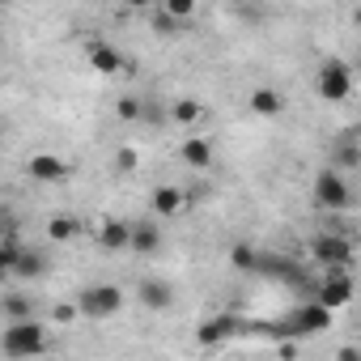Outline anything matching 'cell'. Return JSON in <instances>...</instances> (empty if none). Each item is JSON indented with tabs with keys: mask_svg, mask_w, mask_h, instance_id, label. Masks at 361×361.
<instances>
[{
	"mask_svg": "<svg viewBox=\"0 0 361 361\" xmlns=\"http://www.w3.org/2000/svg\"><path fill=\"white\" fill-rule=\"evenodd\" d=\"M51 348V340H47V327L30 314V319H13L5 331H0V353L5 357H13V361H22V357H39V353H47Z\"/></svg>",
	"mask_w": 361,
	"mask_h": 361,
	"instance_id": "cell-1",
	"label": "cell"
},
{
	"mask_svg": "<svg viewBox=\"0 0 361 361\" xmlns=\"http://www.w3.org/2000/svg\"><path fill=\"white\" fill-rule=\"evenodd\" d=\"M119 310H123V289H119V285H111V281L85 285V289L77 293V314H81V319L102 323V319H115Z\"/></svg>",
	"mask_w": 361,
	"mask_h": 361,
	"instance_id": "cell-2",
	"label": "cell"
},
{
	"mask_svg": "<svg viewBox=\"0 0 361 361\" xmlns=\"http://www.w3.org/2000/svg\"><path fill=\"white\" fill-rule=\"evenodd\" d=\"M310 196H314V204L327 209V213H344V209H353V188H348V178H344L336 166H323V170L314 174Z\"/></svg>",
	"mask_w": 361,
	"mask_h": 361,
	"instance_id": "cell-3",
	"label": "cell"
},
{
	"mask_svg": "<svg viewBox=\"0 0 361 361\" xmlns=\"http://www.w3.org/2000/svg\"><path fill=\"white\" fill-rule=\"evenodd\" d=\"M331 319H336V310H327L323 302H306V306H298L281 327L276 323H268V331H285V336H319V331H327L331 327Z\"/></svg>",
	"mask_w": 361,
	"mask_h": 361,
	"instance_id": "cell-4",
	"label": "cell"
},
{
	"mask_svg": "<svg viewBox=\"0 0 361 361\" xmlns=\"http://www.w3.org/2000/svg\"><path fill=\"white\" fill-rule=\"evenodd\" d=\"M314 94L323 102H348L353 98V68L344 60H323L314 77Z\"/></svg>",
	"mask_w": 361,
	"mask_h": 361,
	"instance_id": "cell-5",
	"label": "cell"
},
{
	"mask_svg": "<svg viewBox=\"0 0 361 361\" xmlns=\"http://www.w3.org/2000/svg\"><path fill=\"white\" fill-rule=\"evenodd\" d=\"M310 259L323 264V268H348L353 264V243L336 230H323L310 238Z\"/></svg>",
	"mask_w": 361,
	"mask_h": 361,
	"instance_id": "cell-6",
	"label": "cell"
},
{
	"mask_svg": "<svg viewBox=\"0 0 361 361\" xmlns=\"http://www.w3.org/2000/svg\"><path fill=\"white\" fill-rule=\"evenodd\" d=\"M314 302H323L327 310H344L353 302V276H348V268H327L323 285L314 289Z\"/></svg>",
	"mask_w": 361,
	"mask_h": 361,
	"instance_id": "cell-7",
	"label": "cell"
},
{
	"mask_svg": "<svg viewBox=\"0 0 361 361\" xmlns=\"http://www.w3.org/2000/svg\"><path fill=\"white\" fill-rule=\"evenodd\" d=\"M26 174L35 178V183H64L68 161L56 157V153H35V157H26Z\"/></svg>",
	"mask_w": 361,
	"mask_h": 361,
	"instance_id": "cell-8",
	"label": "cell"
},
{
	"mask_svg": "<svg viewBox=\"0 0 361 361\" xmlns=\"http://www.w3.org/2000/svg\"><path fill=\"white\" fill-rule=\"evenodd\" d=\"M85 60H90V68L102 73V77L123 73V56H119V47H111L106 39H90V43H85Z\"/></svg>",
	"mask_w": 361,
	"mask_h": 361,
	"instance_id": "cell-9",
	"label": "cell"
},
{
	"mask_svg": "<svg viewBox=\"0 0 361 361\" xmlns=\"http://www.w3.org/2000/svg\"><path fill=\"white\" fill-rule=\"evenodd\" d=\"M234 331H238V319H234V314H213V319H204V323L196 327V340H200V348H217V344H226Z\"/></svg>",
	"mask_w": 361,
	"mask_h": 361,
	"instance_id": "cell-10",
	"label": "cell"
},
{
	"mask_svg": "<svg viewBox=\"0 0 361 361\" xmlns=\"http://www.w3.org/2000/svg\"><path fill=\"white\" fill-rule=\"evenodd\" d=\"M128 238H132V221H119V217L98 221V247L102 251H128Z\"/></svg>",
	"mask_w": 361,
	"mask_h": 361,
	"instance_id": "cell-11",
	"label": "cell"
},
{
	"mask_svg": "<svg viewBox=\"0 0 361 361\" xmlns=\"http://www.w3.org/2000/svg\"><path fill=\"white\" fill-rule=\"evenodd\" d=\"M128 251H136V255H157V251H161V230H157L153 221H132Z\"/></svg>",
	"mask_w": 361,
	"mask_h": 361,
	"instance_id": "cell-12",
	"label": "cell"
},
{
	"mask_svg": "<svg viewBox=\"0 0 361 361\" xmlns=\"http://www.w3.org/2000/svg\"><path fill=\"white\" fill-rule=\"evenodd\" d=\"M136 298H140L145 310H170V306H174V289H170V281H140Z\"/></svg>",
	"mask_w": 361,
	"mask_h": 361,
	"instance_id": "cell-13",
	"label": "cell"
},
{
	"mask_svg": "<svg viewBox=\"0 0 361 361\" xmlns=\"http://www.w3.org/2000/svg\"><path fill=\"white\" fill-rule=\"evenodd\" d=\"M183 204H188V192H183V188H170V183L153 188V196H149V209H153L157 217H174Z\"/></svg>",
	"mask_w": 361,
	"mask_h": 361,
	"instance_id": "cell-14",
	"label": "cell"
},
{
	"mask_svg": "<svg viewBox=\"0 0 361 361\" xmlns=\"http://www.w3.org/2000/svg\"><path fill=\"white\" fill-rule=\"evenodd\" d=\"M247 106H251V115H259V119H272V115H281V111H285V98H281V90H272V85H259V90H251Z\"/></svg>",
	"mask_w": 361,
	"mask_h": 361,
	"instance_id": "cell-15",
	"label": "cell"
},
{
	"mask_svg": "<svg viewBox=\"0 0 361 361\" xmlns=\"http://www.w3.org/2000/svg\"><path fill=\"white\" fill-rule=\"evenodd\" d=\"M43 272H47L43 251H35V247H26V243H22V251H18V259H13V272H9V276H18V281H39Z\"/></svg>",
	"mask_w": 361,
	"mask_h": 361,
	"instance_id": "cell-16",
	"label": "cell"
},
{
	"mask_svg": "<svg viewBox=\"0 0 361 361\" xmlns=\"http://www.w3.org/2000/svg\"><path fill=\"white\" fill-rule=\"evenodd\" d=\"M178 157H183L192 170H209V166H213V140H204V136H188L183 149H178Z\"/></svg>",
	"mask_w": 361,
	"mask_h": 361,
	"instance_id": "cell-17",
	"label": "cell"
},
{
	"mask_svg": "<svg viewBox=\"0 0 361 361\" xmlns=\"http://www.w3.org/2000/svg\"><path fill=\"white\" fill-rule=\"evenodd\" d=\"M204 119V106L196 102V98H178L174 106H170V123H178V128H192V123H200Z\"/></svg>",
	"mask_w": 361,
	"mask_h": 361,
	"instance_id": "cell-18",
	"label": "cell"
},
{
	"mask_svg": "<svg viewBox=\"0 0 361 361\" xmlns=\"http://www.w3.org/2000/svg\"><path fill=\"white\" fill-rule=\"evenodd\" d=\"M0 314H5L9 323H13V319H30V314H35V302H30L26 293H5V298H0Z\"/></svg>",
	"mask_w": 361,
	"mask_h": 361,
	"instance_id": "cell-19",
	"label": "cell"
},
{
	"mask_svg": "<svg viewBox=\"0 0 361 361\" xmlns=\"http://www.w3.org/2000/svg\"><path fill=\"white\" fill-rule=\"evenodd\" d=\"M77 230H81V221L68 217V213H56V217L47 221V238H51V243H68V238H77Z\"/></svg>",
	"mask_w": 361,
	"mask_h": 361,
	"instance_id": "cell-20",
	"label": "cell"
},
{
	"mask_svg": "<svg viewBox=\"0 0 361 361\" xmlns=\"http://www.w3.org/2000/svg\"><path fill=\"white\" fill-rule=\"evenodd\" d=\"M255 255H259V251H255L251 243H234V247H230V268H234V272H255Z\"/></svg>",
	"mask_w": 361,
	"mask_h": 361,
	"instance_id": "cell-21",
	"label": "cell"
},
{
	"mask_svg": "<svg viewBox=\"0 0 361 361\" xmlns=\"http://www.w3.org/2000/svg\"><path fill=\"white\" fill-rule=\"evenodd\" d=\"M157 5H161V13H170L174 22H188V18H196L200 0H157Z\"/></svg>",
	"mask_w": 361,
	"mask_h": 361,
	"instance_id": "cell-22",
	"label": "cell"
},
{
	"mask_svg": "<svg viewBox=\"0 0 361 361\" xmlns=\"http://www.w3.org/2000/svg\"><path fill=\"white\" fill-rule=\"evenodd\" d=\"M18 251H22L18 234H9V238H0V276H9V272H13V259H18Z\"/></svg>",
	"mask_w": 361,
	"mask_h": 361,
	"instance_id": "cell-23",
	"label": "cell"
},
{
	"mask_svg": "<svg viewBox=\"0 0 361 361\" xmlns=\"http://www.w3.org/2000/svg\"><path fill=\"white\" fill-rule=\"evenodd\" d=\"M140 98H132V94H123L119 102H115V115H119V123H140Z\"/></svg>",
	"mask_w": 361,
	"mask_h": 361,
	"instance_id": "cell-24",
	"label": "cell"
},
{
	"mask_svg": "<svg viewBox=\"0 0 361 361\" xmlns=\"http://www.w3.org/2000/svg\"><path fill=\"white\" fill-rule=\"evenodd\" d=\"M331 157H336V166H348V170H353V166L361 161V153H357V140H353V136H344V140L336 145V153H331Z\"/></svg>",
	"mask_w": 361,
	"mask_h": 361,
	"instance_id": "cell-25",
	"label": "cell"
},
{
	"mask_svg": "<svg viewBox=\"0 0 361 361\" xmlns=\"http://www.w3.org/2000/svg\"><path fill=\"white\" fill-rule=\"evenodd\" d=\"M136 166H140V153H136V149H128V145L115 149V170H119V174H132Z\"/></svg>",
	"mask_w": 361,
	"mask_h": 361,
	"instance_id": "cell-26",
	"label": "cell"
},
{
	"mask_svg": "<svg viewBox=\"0 0 361 361\" xmlns=\"http://www.w3.org/2000/svg\"><path fill=\"white\" fill-rule=\"evenodd\" d=\"M51 319H56L60 327H68V323H77V319H81V314H77V302H60V306L51 310Z\"/></svg>",
	"mask_w": 361,
	"mask_h": 361,
	"instance_id": "cell-27",
	"label": "cell"
},
{
	"mask_svg": "<svg viewBox=\"0 0 361 361\" xmlns=\"http://www.w3.org/2000/svg\"><path fill=\"white\" fill-rule=\"evenodd\" d=\"M174 30H178V22H174L170 13H157V18H153V35H174Z\"/></svg>",
	"mask_w": 361,
	"mask_h": 361,
	"instance_id": "cell-28",
	"label": "cell"
},
{
	"mask_svg": "<svg viewBox=\"0 0 361 361\" xmlns=\"http://www.w3.org/2000/svg\"><path fill=\"white\" fill-rule=\"evenodd\" d=\"M9 234H18V226H13V217L0 209V238H9Z\"/></svg>",
	"mask_w": 361,
	"mask_h": 361,
	"instance_id": "cell-29",
	"label": "cell"
},
{
	"mask_svg": "<svg viewBox=\"0 0 361 361\" xmlns=\"http://www.w3.org/2000/svg\"><path fill=\"white\" fill-rule=\"evenodd\" d=\"M119 5H128V9H149V5H157V0H119Z\"/></svg>",
	"mask_w": 361,
	"mask_h": 361,
	"instance_id": "cell-30",
	"label": "cell"
}]
</instances>
